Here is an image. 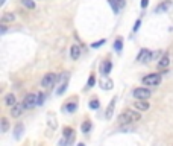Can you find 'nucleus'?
Wrapping results in <instances>:
<instances>
[{
	"instance_id": "obj_1",
	"label": "nucleus",
	"mask_w": 173,
	"mask_h": 146,
	"mask_svg": "<svg viewBox=\"0 0 173 146\" xmlns=\"http://www.w3.org/2000/svg\"><path fill=\"white\" fill-rule=\"evenodd\" d=\"M140 119H141V116H140L138 111H135V110H125L120 116H118V122H120L122 125H126V123L138 122Z\"/></svg>"
},
{
	"instance_id": "obj_2",
	"label": "nucleus",
	"mask_w": 173,
	"mask_h": 146,
	"mask_svg": "<svg viewBox=\"0 0 173 146\" xmlns=\"http://www.w3.org/2000/svg\"><path fill=\"white\" fill-rule=\"evenodd\" d=\"M161 82V75L159 73H150L147 76L143 78V84L144 85H150V87H155Z\"/></svg>"
},
{
	"instance_id": "obj_3",
	"label": "nucleus",
	"mask_w": 173,
	"mask_h": 146,
	"mask_svg": "<svg viewBox=\"0 0 173 146\" xmlns=\"http://www.w3.org/2000/svg\"><path fill=\"white\" fill-rule=\"evenodd\" d=\"M134 97H137V99H149L150 97V90L149 88H146V87H138V88H135L134 90Z\"/></svg>"
},
{
	"instance_id": "obj_4",
	"label": "nucleus",
	"mask_w": 173,
	"mask_h": 146,
	"mask_svg": "<svg viewBox=\"0 0 173 146\" xmlns=\"http://www.w3.org/2000/svg\"><path fill=\"white\" fill-rule=\"evenodd\" d=\"M23 105H24L26 110H30V108H34V107L36 105V94H32V93L26 94L24 99H23Z\"/></svg>"
},
{
	"instance_id": "obj_5",
	"label": "nucleus",
	"mask_w": 173,
	"mask_h": 146,
	"mask_svg": "<svg viewBox=\"0 0 173 146\" xmlns=\"http://www.w3.org/2000/svg\"><path fill=\"white\" fill-rule=\"evenodd\" d=\"M55 81H56L55 73H46L44 76H43V79H41V85L43 87H50V85L55 84Z\"/></svg>"
},
{
	"instance_id": "obj_6",
	"label": "nucleus",
	"mask_w": 173,
	"mask_h": 146,
	"mask_svg": "<svg viewBox=\"0 0 173 146\" xmlns=\"http://www.w3.org/2000/svg\"><path fill=\"white\" fill-rule=\"evenodd\" d=\"M24 110H26V108L23 105V102H21V104H15L14 107H11V116H12V117H20L21 114H23Z\"/></svg>"
},
{
	"instance_id": "obj_7",
	"label": "nucleus",
	"mask_w": 173,
	"mask_h": 146,
	"mask_svg": "<svg viewBox=\"0 0 173 146\" xmlns=\"http://www.w3.org/2000/svg\"><path fill=\"white\" fill-rule=\"evenodd\" d=\"M152 59V53H150L147 49H141V52H140V55L137 58V61L138 62H147Z\"/></svg>"
},
{
	"instance_id": "obj_8",
	"label": "nucleus",
	"mask_w": 173,
	"mask_h": 146,
	"mask_svg": "<svg viewBox=\"0 0 173 146\" xmlns=\"http://www.w3.org/2000/svg\"><path fill=\"white\" fill-rule=\"evenodd\" d=\"M134 107H135V110H140V111H147L149 108H150L147 99H138L137 102H135Z\"/></svg>"
},
{
	"instance_id": "obj_9",
	"label": "nucleus",
	"mask_w": 173,
	"mask_h": 146,
	"mask_svg": "<svg viewBox=\"0 0 173 146\" xmlns=\"http://www.w3.org/2000/svg\"><path fill=\"white\" fill-rule=\"evenodd\" d=\"M170 9V0H166V2L159 3L158 6L155 8V14H161V12H166V11Z\"/></svg>"
},
{
	"instance_id": "obj_10",
	"label": "nucleus",
	"mask_w": 173,
	"mask_h": 146,
	"mask_svg": "<svg viewBox=\"0 0 173 146\" xmlns=\"http://www.w3.org/2000/svg\"><path fill=\"white\" fill-rule=\"evenodd\" d=\"M15 20V14L12 12H5L2 15V18H0V23L2 24H6V23H12V21Z\"/></svg>"
},
{
	"instance_id": "obj_11",
	"label": "nucleus",
	"mask_w": 173,
	"mask_h": 146,
	"mask_svg": "<svg viewBox=\"0 0 173 146\" xmlns=\"http://www.w3.org/2000/svg\"><path fill=\"white\" fill-rule=\"evenodd\" d=\"M112 70V62L111 61H105L103 64H102V69H100V73L103 75V76H108L109 75V72Z\"/></svg>"
},
{
	"instance_id": "obj_12",
	"label": "nucleus",
	"mask_w": 173,
	"mask_h": 146,
	"mask_svg": "<svg viewBox=\"0 0 173 146\" xmlns=\"http://www.w3.org/2000/svg\"><path fill=\"white\" fill-rule=\"evenodd\" d=\"M169 66H170V56L166 53V55H163V56H161V59L158 61V67L159 69H167Z\"/></svg>"
},
{
	"instance_id": "obj_13",
	"label": "nucleus",
	"mask_w": 173,
	"mask_h": 146,
	"mask_svg": "<svg viewBox=\"0 0 173 146\" xmlns=\"http://www.w3.org/2000/svg\"><path fill=\"white\" fill-rule=\"evenodd\" d=\"M5 104H6L8 107H14L15 104H17V101H15V96L12 93H9L5 96Z\"/></svg>"
},
{
	"instance_id": "obj_14",
	"label": "nucleus",
	"mask_w": 173,
	"mask_h": 146,
	"mask_svg": "<svg viewBox=\"0 0 173 146\" xmlns=\"http://www.w3.org/2000/svg\"><path fill=\"white\" fill-rule=\"evenodd\" d=\"M70 56L73 59H78L80 56V47L79 46H72V49H70Z\"/></svg>"
},
{
	"instance_id": "obj_15",
	"label": "nucleus",
	"mask_w": 173,
	"mask_h": 146,
	"mask_svg": "<svg viewBox=\"0 0 173 146\" xmlns=\"http://www.w3.org/2000/svg\"><path fill=\"white\" fill-rule=\"evenodd\" d=\"M76 108H78L76 102H70V104H67L66 107H64V110H66L67 113H74V111H76Z\"/></svg>"
},
{
	"instance_id": "obj_16",
	"label": "nucleus",
	"mask_w": 173,
	"mask_h": 146,
	"mask_svg": "<svg viewBox=\"0 0 173 146\" xmlns=\"http://www.w3.org/2000/svg\"><path fill=\"white\" fill-rule=\"evenodd\" d=\"M21 5L28 9H35V0H21Z\"/></svg>"
},
{
	"instance_id": "obj_17",
	"label": "nucleus",
	"mask_w": 173,
	"mask_h": 146,
	"mask_svg": "<svg viewBox=\"0 0 173 146\" xmlns=\"http://www.w3.org/2000/svg\"><path fill=\"white\" fill-rule=\"evenodd\" d=\"M114 105H116V99H112L111 101V105L109 107H108V110H106V119H109L111 116H112V111H114Z\"/></svg>"
},
{
	"instance_id": "obj_18",
	"label": "nucleus",
	"mask_w": 173,
	"mask_h": 146,
	"mask_svg": "<svg viewBox=\"0 0 173 146\" xmlns=\"http://www.w3.org/2000/svg\"><path fill=\"white\" fill-rule=\"evenodd\" d=\"M100 85H102V88H103V90H111L112 88V81L103 79V81H100Z\"/></svg>"
},
{
	"instance_id": "obj_19",
	"label": "nucleus",
	"mask_w": 173,
	"mask_h": 146,
	"mask_svg": "<svg viewBox=\"0 0 173 146\" xmlns=\"http://www.w3.org/2000/svg\"><path fill=\"white\" fill-rule=\"evenodd\" d=\"M67 84H68V78L67 79H64L62 81V84H61V87H59L58 90H56V94H62L64 91H66V88H67Z\"/></svg>"
},
{
	"instance_id": "obj_20",
	"label": "nucleus",
	"mask_w": 173,
	"mask_h": 146,
	"mask_svg": "<svg viewBox=\"0 0 173 146\" xmlns=\"http://www.w3.org/2000/svg\"><path fill=\"white\" fill-rule=\"evenodd\" d=\"M0 123H2V132H6L9 129V122L6 117H2V120H0Z\"/></svg>"
},
{
	"instance_id": "obj_21",
	"label": "nucleus",
	"mask_w": 173,
	"mask_h": 146,
	"mask_svg": "<svg viewBox=\"0 0 173 146\" xmlns=\"http://www.w3.org/2000/svg\"><path fill=\"white\" fill-rule=\"evenodd\" d=\"M80 129H82V132H90L91 131V122L90 120H85L82 123V126H80Z\"/></svg>"
},
{
	"instance_id": "obj_22",
	"label": "nucleus",
	"mask_w": 173,
	"mask_h": 146,
	"mask_svg": "<svg viewBox=\"0 0 173 146\" xmlns=\"http://www.w3.org/2000/svg\"><path fill=\"white\" fill-rule=\"evenodd\" d=\"M14 134H15V139H20L21 137V134H23V125H21V123H18V125L15 126Z\"/></svg>"
},
{
	"instance_id": "obj_23",
	"label": "nucleus",
	"mask_w": 173,
	"mask_h": 146,
	"mask_svg": "<svg viewBox=\"0 0 173 146\" xmlns=\"http://www.w3.org/2000/svg\"><path fill=\"white\" fill-rule=\"evenodd\" d=\"M122 47H123V40L118 37V38L116 40V43H114V49H116V52H120L122 50Z\"/></svg>"
},
{
	"instance_id": "obj_24",
	"label": "nucleus",
	"mask_w": 173,
	"mask_h": 146,
	"mask_svg": "<svg viewBox=\"0 0 173 146\" xmlns=\"http://www.w3.org/2000/svg\"><path fill=\"white\" fill-rule=\"evenodd\" d=\"M108 3L111 5V8H112V11H114L116 14H118V11H120V6L116 3V0H108Z\"/></svg>"
},
{
	"instance_id": "obj_25",
	"label": "nucleus",
	"mask_w": 173,
	"mask_h": 146,
	"mask_svg": "<svg viewBox=\"0 0 173 146\" xmlns=\"http://www.w3.org/2000/svg\"><path fill=\"white\" fill-rule=\"evenodd\" d=\"M100 107V102L97 101V99H93V101H90V108L91 110H97V108Z\"/></svg>"
},
{
	"instance_id": "obj_26",
	"label": "nucleus",
	"mask_w": 173,
	"mask_h": 146,
	"mask_svg": "<svg viewBox=\"0 0 173 146\" xmlns=\"http://www.w3.org/2000/svg\"><path fill=\"white\" fill-rule=\"evenodd\" d=\"M44 93H38V94H36V105H41L43 104V102H44Z\"/></svg>"
},
{
	"instance_id": "obj_27",
	"label": "nucleus",
	"mask_w": 173,
	"mask_h": 146,
	"mask_svg": "<svg viewBox=\"0 0 173 146\" xmlns=\"http://www.w3.org/2000/svg\"><path fill=\"white\" fill-rule=\"evenodd\" d=\"M96 82V78H94V75H91V76L88 78V87H93Z\"/></svg>"
},
{
	"instance_id": "obj_28",
	"label": "nucleus",
	"mask_w": 173,
	"mask_h": 146,
	"mask_svg": "<svg viewBox=\"0 0 173 146\" xmlns=\"http://www.w3.org/2000/svg\"><path fill=\"white\" fill-rule=\"evenodd\" d=\"M103 40H102V41H97V43H93V44H91V47H93V49H96V47H100L102 44H103Z\"/></svg>"
},
{
	"instance_id": "obj_29",
	"label": "nucleus",
	"mask_w": 173,
	"mask_h": 146,
	"mask_svg": "<svg viewBox=\"0 0 173 146\" xmlns=\"http://www.w3.org/2000/svg\"><path fill=\"white\" fill-rule=\"evenodd\" d=\"M116 3H117L120 8H123V6H125V3H126V2H125V0H116Z\"/></svg>"
},
{
	"instance_id": "obj_30",
	"label": "nucleus",
	"mask_w": 173,
	"mask_h": 146,
	"mask_svg": "<svg viewBox=\"0 0 173 146\" xmlns=\"http://www.w3.org/2000/svg\"><path fill=\"white\" fill-rule=\"evenodd\" d=\"M140 24H141V21H140V20H137V23H135V26H134V32H137V31H138Z\"/></svg>"
},
{
	"instance_id": "obj_31",
	"label": "nucleus",
	"mask_w": 173,
	"mask_h": 146,
	"mask_svg": "<svg viewBox=\"0 0 173 146\" xmlns=\"http://www.w3.org/2000/svg\"><path fill=\"white\" fill-rule=\"evenodd\" d=\"M149 5V0H141V8H146Z\"/></svg>"
},
{
	"instance_id": "obj_32",
	"label": "nucleus",
	"mask_w": 173,
	"mask_h": 146,
	"mask_svg": "<svg viewBox=\"0 0 173 146\" xmlns=\"http://www.w3.org/2000/svg\"><path fill=\"white\" fill-rule=\"evenodd\" d=\"M5 2H6V0H0V5H3Z\"/></svg>"
},
{
	"instance_id": "obj_33",
	"label": "nucleus",
	"mask_w": 173,
	"mask_h": 146,
	"mask_svg": "<svg viewBox=\"0 0 173 146\" xmlns=\"http://www.w3.org/2000/svg\"><path fill=\"white\" fill-rule=\"evenodd\" d=\"M78 146H85V145H84V143H79V145H78Z\"/></svg>"
}]
</instances>
